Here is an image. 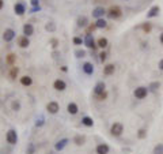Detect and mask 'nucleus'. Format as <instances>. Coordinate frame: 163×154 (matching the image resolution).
Wrapping results in <instances>:
<instances>
[{
    "label": "nucleus",
    "mask_w": 163,
    "mask_h": 154,
    "mask_svg": "<svg viewBox=\"0 0 163 154\" xmlns=\"http://www.w3.org/2000/svg\"><path fill=\"white\" fill-rule=\"evenodd\" d=\"M121 15H122V10L118 6H111L107 11V16L111 19H117V18H120Z\"/></svg>",
    "instance_id": "1"
},
{
    "label": "nucleus",
    "mask_w": 163,
    "mask_h": 154,
    "mask_svg": "<svg viewBox=\"0 0 163 154\" xmlns=\"http://www.w3.org/2000/svg\"><path fill=\"white\" fill-rule=\"evenodd\" d=\"M110 132L113 136H121L122 132H124V125L121 123H114L110 128Z\"/></svg>",
    "instance_id": "2"
},
{
    "label": "nucleus",
    "mask_w": 163,
    "mask_h": 154,
    "mask_svg": "<svg viewBox=\"0 0 163 154\" xmlns=\"http://www.w3.org/2000/svg\"><path fill=\"white\" fill-rule=\"evenodd\" d=\"M133 94H135V97L137 98V100H143V98L147 97V94H148V89H147V87H144V86H140V87L135 89Z\"/></svg>",
    "instance_id": "3"
},
{
    "label": "nucleus",
    "mask_w": 163,
    "mask_h": 154,
    "mask_svg": "<svg viewBox=\"0 0 163 154\" xmlns=\"http://www.w3.org/2000/svg\"><path fill=\"white\" fill-rule=\"evenodd\" d=\"M84 44H86V46L90 48V49H95V48L98 46L97 42H95V40H94V37L91 36V34H87V36L84 37Z\"/></svg>",
    "instance_id": "4"
},
{
    "label": "nucleus",
    "mask_w": 163,
    "mask_h": 154,
    "mask_svg": "<svg viewBox=\"0 0 163 154\" xmlns=\"http://www.w3.org/2000/svg\"><path fill=\"white\" fill-rule=\"evenodd\" d=\"M7 142L10 143V145H15L16 141H18V136H16V132L14 131V130H10L8 132H7Z\"/></svg>",
    "instance_id": "5"
},
{
    "label": "nucleus",
    "mask_w": 163,
    "mask_h": 154,
    "mask_svg": "<svg viewBox=\"0 0 163 154\" xmlns=\"http://www.w3.org/2000/svg\"><path fill=\"white\" fill-rule=\"evenodd\" d=\"M105 89H106V86H105L103 82H98V83L95 85V87H94V94L97 95V97L98 95H101V94H103L105 91H106Z\"/></svg>",
    "instance_id": "6"
},
{
    "label": "nucleus",
    "mask_w": 163,
    "mask_h": 154,
    "mask_svg": "<svg viewBox=\"0 0 163 154\" xmlns=\"http://www.w3.org/2000/svg\"><path fill=\"white\" fill-rule=\"evenodd\" d=\"M59 104H57L56 101H50L49 104L46 105V109H48V112H49V113H52V115H54V113H57V112H59Z\"/></svg>",
    "instance_id": "7"
},
{
    "label": "nucleus",
    "mask_w": 163,
    "mask_h": 154,
    "mask_svg": "<svg viewBox=\"0 0 163 154\" xmlns=\"http://www.w3.org/2000/svg\"><path fill=\"white\" fill-rule=\"evenodd\" d=\"M159 12H161V7L159 6H154L149 8V11L147 12V18H155V16L159 15Z\"/></svg>",
    "instance_id": "8"
},
{
    "label": "nucleus",
    "mask_w": 163,
    "mask_h": 154,
    "mask_svg": "<svg viewBox=\"0 0 163 154\" xmlns=\"http://www.w3.org/2000/svg\"><path fill=\"white\" fill-rule=\"evenodd\" d=\"M14 37H15V32L12 29H6L4 30V34H3V38H4L6 42H10Z\"/></svg>",
    "instance_id": "9"
},
{
    "label": "nucleus",
    "mask_w": 163,
    "mask_h": 154,
    "mask_svg": "<svg viewBox=\"0 0 163 154\" xmlns=\"http://www.w3.org/2000/svg\"><path fill=\"white\" fill-rule=\"evenodd\" d=\"M105 12H106V11H105L103 7H97V8H94V10H93V16H94V18H97V19L103 18Z\"/></svg>",
    "instance_id": "10"
},
{
    "label": "nucleus",
    "mask_w": 163,
    "mask_h": 154,
    "mask_svg": "<svg viewBox=\"0 0 163 154\" xmlns=\"http://www.w3.org/2000/svg\"><path fill=\"white\" fill-rule=\"evenodd\" d=\"M18 45L20 48H27L30 45V41H29V37H26V36H20L18 37Z\"/></svg>",
    "instance_id": "11"
},
{
    "label": "nucleus",
    "mask_w": 163,
    "mask_h": 154,
    "mask_svg": "<svg viewBox=\"0 0 163 154\" xmlns=\"http://www.w3.org/2000/svg\"><path fill=\"white\" fill-rule=\"evenodd\" d=\"M53 87L56 89L57 91H63V90H65L67 85H65V82H64V81H61V79H57V81H54V83H53Z\"/></svg>",
    "instance_id": "12"
},
{
    "label": "nucleus",
    "mask_w": 163,
    "mask_h": 154,
    "mask_svg": "<svg viewBox=\"0 0 163 154\" xmlns=\"http://www.w3.org/2000/svg\"><path fill=\"white\" fill-rule=\"evenodd\" d=\"M95 152H97V154H107L109 153V146L106 145V143H101V145L97 146Z\"/></svg>",
    "instance_id": "13"
},
{
    "label": "nucleus",
    "mask_w": 163,
    "mask_h": 154,
    "mask_svg": "<svg viewBox=\"0 0 163 154\" xmlns=\"http://www.w3.org/2000/svg\"><path fill=\"white\" fill-rule=\"evenodd\" d=\"M14 10H15V12L18 14V15H23V14L26 12V7L23 3H16V4L14 6Z\"/></svg>",
    "instance_id": "14"
},
{
    "label": "nucleus",
    "mask_w": 163,
    "mask_h": 154,
    "mask_svg": "<svg viewBox=\"0 0 163 154\" xmlns=\"http://www.w3.org/2000/svg\"><path fill=\"white\" fill-rule=\"evenodd\" d=\"M114 71H115L114 64H106V66L103 67V74L106 75V77H109V75H113Z\"/></svg>",
    "instance_id": "15"
},
{
    "label": "nucleus",
    "mask_w": 163,
    "mask_h": 154,
    "mask_svg": "<svg viewBox=\"0 0 163 154\" xmlns=\"http://www.w3.org/2000/svg\"><path fill=\"white\" fill-rule=\"evenodd\" d=\"M34 33V27L31 23H26L25 26H23V34H25L26 37H29V36H31V34Z\"/></svg>",
    "instance_id": "16"
},
{
    "label": "nucleus",
    "mask_w": 163,
    "mask_h": 154,
    "mask_svg": "<svg viewBox=\"0 0 163 154\" xmlns=\"http://www.w3.org/2000/svg\"><path fill=\"white\" fill-rule=\"evenodd\" d=\"M67 109H68V112H69L71 115H76L77 111H79V108H77V105L75 104V102H69V104H68V107H67Z\"/></svg>",
    "instance_id": "17"
},
{
    "label": "nucleus",
    "mask_w": 163,
    "mask_h": 154,
    "mask_svg": "<svg viewBox=\"0 0 163 154\" xmlns=\"http://www.w3.org/2000/svg\"><path fill=\"white\" fill-rule=\"evenodd\" d=\"M83 71H84V73H86L87 75H91V74L94 73V66H93L91 63H88V61H87V63L83 64Z\"/></svg>",
    "instance_id": "18"
},
{
    "label": "nucleus",
    "mask_w": 163,
    "mask_h": 154,
    "mask_svg": "<svg viewBox=\"0 0 163 154\" xmlns=\"http://www.w3.org/2000/svg\"><path fill=\"white\" fill-rule=\"evenodd\" d=\"M82 123H83L86 127H93L94 125V121H93V119L91 117H88V116H84L83 119H82Z\"/></svg>",
    "instance_id": "19"
},
{
    "label": "nucleus",
    "mask_w": 163,
    "mask_h": 154,
    "mask_svg": "<svg viewBox=\"0 0 163 154\" xmlns=\"http://www.w3.org/2000/svg\"><path fill=\"white\" fill-rule=\"evenodd\" d=\"M87 23H88V19H87V16H79L77 18V26H80V27H84V26H87Z\"/></svg>",
    "instance_id": "20"
},
{
    "label": "nucleus",
    "mask_w": 163,
    "mask_h": 154,
    "mask_svg": "<svg viewBox=\"0 0 163 154\" xmlns=\"http://www.w3.org/2000/svg\"><path fill=\"white\" fill-rule=\"evenodd\" d=\"M31 78L30 77H27V75H25V77H22L20 78V83L23 85V86H30V85H31Z\"/></svg>",
    "instance_id": "21"
},
{
    "label": "nucleus",
    "mask_w": 163,
    "mask_h": 154,
    "mask_svg": "<svg viewBox=\"0 0 163 154\" xmlns=\"http://www.w3.org/2000/svg\"><path fill=\"white\" fill-rule=\"evenodd\" d=\"M107 38H105V37H101L99 40L97 41V45L99 46V48H102V49H103V48H106L107 46Z\"/></svg>",
    "instance_id": "22"
},
{
    "label": "nucleus",
    "mask_w": 163,
    "mask_h": 154,
    "mask_svg": "<svg viewBox=\"0 0 163 154\" xmlns=\"http://www.w3.org/2000/svg\"><path fill=\"white\" fill-rule=\"evenodd\" d=\"M106 25H107V22L103 18L97 19V22H95V26H97L98 29H103V27H106Z\"/></svg>",
    "instance_id": "23"
},
{
    "label": "nucleus",
    "mask_w": 163,
    "mask_h": 154,
    "mask_svg": "<svg viewBox=\"0 0 163 154\" xmlns=\"http://www.w3.org/2000/svg\"><path fill=\"white\" fill-rule=\"evenodd\" d=\"M84 141H86V138H84L83 135H76V136L73 138V142L76 143L77 146H82V145L84 143Z\"/></svg>",
    "instance_id": "24"
},
{
    "label": "nucleus",
    "mask_w": 163,
    "mask_h": 154,
    "mask_svg": "<svg viewBox=\"0 0 163 154\" xmlns=\"http://www.w3.org/2000/svg\"><path fill=\"white\" fill-rule=\"evenodd\" d=\"M152 154H163V143H158L152 150Z\"/></svg>",
    "instance_id": "25"
},
{
    "label": "nucleus",
    "mask_w": 163,
    "mask_h": 154,
    "mask_svg": "<svg viewBox=\"0 0 163 154\" xmlns=\"http://www.w3.org/2000/svg\"><path fill=\"white\" fill-rule=\"evenodd\" d=\"M141 29H143V32L144 33H151V30H152V25L149 22H147V23H143V26H141Z\"/></svg>",
    "instance_id": "26"
},
{
    "label": "nucleus",
    "mask_w": 163,
    "mask_h": 154,
    "mask_svg": "<svg viewBox=\"0 0 163 154\" xmlns=\"http://www.w3.org/2000/svg\"><path fill=\"white\" fill-rule=\"evenodd\" d=\"M68 143V139H61L60 142H57V145H56V150H63L64 149V146H65Z\"/></svg>",
    "instance_id": "27"
},
{
    "label": "nucleus",
    "mask_w": 163,
    "mask_h": 154,
    "mask_svg": "<svg viewBox=\"0 0 163 154\" xmlns=\"http://www.w3.org/2000/svg\"><path fill=\"white\" fill-rule=\"evenodd\" d=\"M18 73H19L18 67H12L11 71H10V78H11V79H15L16 75H18Z\"/></svg>",
    "instance_id": "28"
},
{
    "label": "nucleus",
    "mask_w": 163,
    "mask_h": 154,
    "mask_svg": "<svg viewBox=\"0 0 163 154\" xmlns=\"http://www.w3.org/2000/svg\"><path fill=\"white\" fill-rule=\"evenodd\" d=\"M159 86H161V83H159V82H152V83L149 85L148 89H149L151 91H156V90L159 89Z\"/></svg>",
    "instance_id": "29"
},
{
    "label": "nucleus",
    "mask_w": 163,
    "mask_h": 154,
    "mask_svg": "<svg viewBox=\"0 0 163 154\" xmlns=\"http://www.w3.org/2000/svg\"><path fill=\"white\" fill-rule=\"evenodd\" d=\"M145 136H147V131H145L144 128L139 130V132H137V138H139V139H144Z\"/></svg>",
    "instance_id": "30"
},
{
    "label": "nucleus",
    "mask_w": 163,
    "mask_h": 154,
    "mask_svg": "<svg viewBox=\"0 0 163 154\" xmlns=\"http://www.w3.org/2000/svg\"><path fill=\"white\" fill-rule=\"evenodd\" d=\"M19 108H20V104H19V102H18V101H14V102H12V109H14V111H19Z\"/></svg>",
    "instance_id": "31"
},
{
    "label": "nucleus",
    "mask_w": 163,
    "mask_h": 154,
    "mask_svg": "<svg viewBox=\"0 0 163 154\" xmlns=\"http://www.w3.org/2000/svg\"><path fill=\"white\" fill-rule=\"evenodd\" d=\"M82 42H83V40H82L80 37H75V38H73V44H75V45H80Z\"/></svg>",
    "instance_id": "32"
},
{
    "label": "nucleus",
    "mask_w": 163,
    "mask_h": 154,
    "mask_svg": "<svg viewBox=\"0 0 163 154\" xmlns=\"http://www.w3.org/2000/svg\"><path fill=\"white\" fill-rule=\"evenodd\" d=\"M14 60H15V55H8V57H7V61H8L10 64H12L14 63Z\"/></svg>",
    "instance_id": "33"
},
{
    "label": "nucleus",
    "mask_w": 163,
    "mask_h": 154,
    "mask_svg": "<svg viewBox=\"0 0 163 154\" xmlns=\"http://www.w3.org/2000/svg\"><path fill=\"white\" fill-rule=\"evenodd\" d=\"M106 57H107V55L105 53V52H101V53H99V60L102 61V63H103V61L106 60Z\"/></svg>",
    "instance_id": "34"
},
{
    "label": "nucleus",
    "mask_w": 163,
    "mask_h": 154,
    "mask_svg": "<svg viewBox=\"0 0 163 154\" xmlns=\"http://www.w3.org/2000/svg\"><path fill=\"white\" fill-rule=\"evenodd\" d=\"M76 56L77 57H84L86 56V52H84V51H76Z\"/></svg>",
    "instance_id": "35"
},
{
    "label": "nucleus",
    "mask_w": 163,
    "mask_h": 154,
    "mask_svg": "<svg viewBox=\"0 0 163 154\" xmlns=\"http://www.w3.org/2000/svg\"><path fill=\"white\" fill-rule=\"evenodd\" d=\"M106 97H107V93H106V91H105V93L103 94H101V95H98V100H106Z\"/></svg>",
    "instance_id": "36"
},
{
    "label": "nucleus",
    "mask_w": 163,
    "mask_h": 154,
    "mask_svg": "<svg viewBox=\"0 0 163 154\" xmlns=\"http://www.w3.org/2000/svg\"><path fill=\"white\" fill-rule=\"evenodd\" d=\"M95 29H98V27L97 26H95V23H94V25H91L90 27H88V34H90V32H94V30Z\"/></svg>",
    "instance_id": "37"
},
{
    "label": "nucleus",
    "mask_w": 163,
    "mask_h": 154,
    "mask_svg": "<svg viewBox=\"0 0 163 154\" xmlns=\"http://www.w3.org/2000/svg\"><path fill=\"white\" fill-rule=\"evenodd\" d=\"M50 42H52V46H53V48H56V46H57V44H59V41H57L56 38H53L52 41H50Z\"/></svg>",
    "instance_id": "38"
},
{
    "label": "nucleus",
    "mask_w": 163,
    "mask_h": 154,
    "mask_svg": "<svg viewBox=\"0 0 163 154\" xmlns=\"http://www.w3.org/2000/svg\"><path fill=\"white\" fill-rule=\"evenodd\" d=\"M31 4L34 7H38V0H31Z\"/></svg>",
    "instance_id": "39"
},
{
    "label": "nucleus",
    "mask_w": 163,
    "mask_h": 154,
    "mask_svg": "<svg viewBox=\"0 0 163 154\" xmlns=\"http://www.w3.org/2000/svg\"><path fill=\"white\" fill-rule=\"evenodd\" d=\"M158 67H159V70H162V71H163V59H162L161 61H159V66H158Z\"/></svg>",
    "instance_id": "40"
},
{
    "label": "nucleus",
    "mask_w": 163,
    "mask_h": 154,
    "mask_svg": "<svg viewBox=\"0 0 163 154\" xmlns=\"http://www.w3.org/2000/svg\"><path fill=\"white\" fill-rule=\"evenodd\" d=\"M159 41H161V44H163V33H161V36H159Z\"/></svg>",
    "instance_id": "41"
},
{
    "label": "nucleus",
    "mask_w": 163,
    "mask_h": 154,
    "mask_svg": "<svg viewBox=\"0 0 163 154\" xmlns=\"http://www.w3.org/2000/svg\"><path fill=\"white\" fill-rule=\"evenodd\" d=\"M3 8V0H0V10Z\"/></svg>",
    "instance_id": "42"
}]
</instances>
